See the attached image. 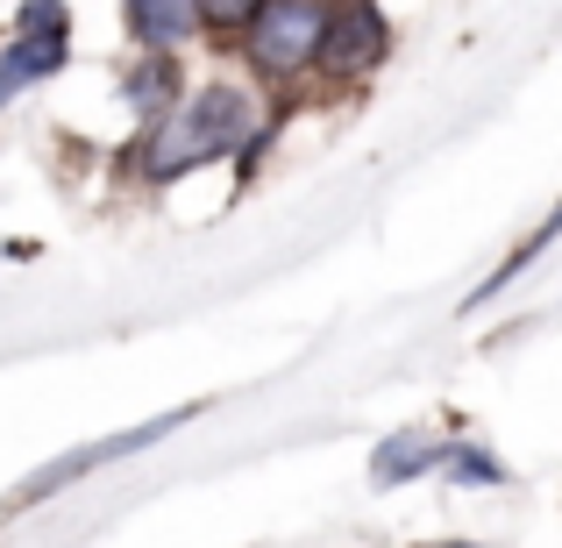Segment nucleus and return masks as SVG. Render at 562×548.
<instances>
[{"label": "nucleus", "mask_w": 562, "mask_h": 548, "mask_svg": "<svg viewBox=\"0 0 562 548\" xmlns=\"http://www.w3.org/2000/svg\"><path fill=\"white\" fill-rule=\"evenodd\" d=\"M249 136H257V100H249V86L206 79V86H192L165 122L136 128V179L143 186H179L186 171L235 157Z\"/></svg>", "instance_id": "obj_1"}, {"label": "nucleus", "mask_w": 562, "mask_h": 548, "mask_svg": "<svg viewBox=\"0 0 562 548\" xmlns=\"http://www.w3.org/2000/svg\"><path fill=\"white\" fill-rule=\"evenodd\" d=\"M328 14L335 0H263L257 14H249V29L235 36V51H243V71L257 86H292L314 71L321 57V36H328Z\"/></svg>", "instance_id": "obj_2"}, {"label": "nucleus", "mask_w": 562, "mask_h": 548, "mask_svg": "<svg viewBox=\"0 0 562 548\" xmlns=\"http://www.w3.org/2000/svg\"><path fill=\"white\" fill-rule=\"evenodd\" d=\"M71 65V0H22L14 36L0 43V108Z\"/></svg>", "instance_id": "obj_3"}, {"label": "nucleus", "mask_w": 562, "mask_h": 548, "mask_svg": "<svg viewBox=\"0 0 562 548\" xmlns=\"http://www.w3.org/2000/svg\"><path fill=\"white\" fill-rule=\"evenodd\" d=\"M384 57H392V22H384L378 0H335L328 36H321V57H314L321 79L328 86H363Z\"/></svg>", "instance_id": "obj_4"}, {"label": "nucleus", "mask_w": 562, "mask_h": 548, "mask_svg": "<svg viewBox=\"0 0 562 548\" xmlns=\"http://www.w3.org/2000/svg\"><path fill=\"white\" fill-rule=\"evenodd\" d=\"M441 449H449V435H435V427H392V435L371 449V484L378 492H398V484L435 478Z\"/></svg>", "instance_id": "obj_5"}, {"label": "nucleus", "mask_w": 562, "mask_h": 548, "mask_svg": "<svg viewBox=\"0 0 562 548\" xmlns=\"http://www.w3.org/2000/svg\"><path fill=\"white\" fill-rule=\"evenodd\" d=\"M192 93V79H186V65L179 57H157V51H136V65L122 71V100H128V114H136V128H150V122H165L171 108Z\"/></svg>", "instance_id": "obj_6"}, {"label": "nucleus", "mask_w": 562, "mask_h": 548, "mask_svg": "<svg viewBox=\"0 0 562 548\" xmlns=\"http://www.w3.org/2000/svg\"><path fill=\"white\" fill-rule=\"evenodd\" d=\"M122 29L136 51H157V57H179L192 36H200V14L192 0H122Z\"/></svg>", "instance_id": "obj_7"}, {"label": "nucleus", "mask_w": 562, "mask_h": 548, "mask_svg": "<svg viewBox=\"0 0 562 548\" xmlns=\"http://www.w3.org/2000/svg\"><path fill=\"white\" fill-rule=\"evenodd\" d=\"M555 235H562V200L549 206V214H541V228H535V235H527V243H520V249H513V257H506V264H498V271H492V278H484V286H470V300H463V314H484V306H492V300H498V292H506V286H513V278H527V271H535V264H541V257H549V243H555Z\"/></svg>", "instance_id": "obj_8"}, {"label": "nucleus", "mask_w": 562, "mask_h": 548, "mask_svg": "<svg viewBox=\"0 0 562 548\" xmlns=\"http://www.w3.org/2000/svg\"><path fill=\"white\" fill-rule=\"evenodd\" d=\"M441 478L463 484V492H492V484H513V470L492 449H477V441H449L441 449Z\"/></svg>", "instance_id": "obj_9"}, {"label": "nucleus", "mask_w": 562, "mask_h": 548, "mask_svg": "<svg viewBox=\"0 0 562 548\" xmlns=\"http://www.w3.org/2000/svg\"><path fill=\"white\" fill-rule=\"evenodd\" d=\"M263 0H192V14H200V36L214 43H235L249 29V14H257Z\"/></svg>", "instance_id": "obj_10"}, {"label": "nucleus", "mask_w": 562, "mask_h": 548, "mask_svg": "<svg viewBox=\"0 0 562 548\" xmlns=\"http://www.w3.org/2000/svg\"><path fill=\"white\" fill-rule=\"evenodd\" d=\"M413 548H498V541H413Z\"/></svg>", "instance_id": "obj_11"}, {"label": "nucleus", "mask_w": 562, "mask_h": 548, "mask_svg": "<svg viewBox=\"0 0 562 548\" xmlns=\"http://www.w3.org/2000/svg\"><path fill=\"white\" fill-rule=\"evenodd\" d=\"M0 521H8V506H0Z\"/></svg>", "instance_id": "obj_12"}]
</instances>
